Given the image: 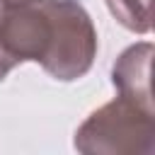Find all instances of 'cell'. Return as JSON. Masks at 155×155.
I'll use <instances>...</instances> for the list:
<instances>
[{
  "label": "cell",
  "instance_id": "3",
  "mask_svg": "<svg viewBox=\"0 0 155 155\" xmlns=\"http://www.w3.org/2000/svg\"><path fill=\"white\" fill-rule=\"evenodd\" d=\"M150 44L131 46L114 65V85L119 92L145 107H150Z\"/></svg>",
  "mask_w": 155,
  "mask_h": 155
},
{
  "label": "cell",
  "instance_id": "4",
  "mask_svg": "<svg viewBox=\"0 0 155 155\" xmlns=\"http://www.w3.org/2000/svg\"><path fill=\"white\" fill-rule=\"evenodd\" d=\"M109 10L114 12V17L133 29V31H148L150 22H148V0H107Z\"/></svg>",
  "mask_w": 155,
  "mask_h": 155
},
{
  "label": "cell",
  "instance_id": "1",
  "mask_svg": "<svg viewBox=\"0 0 155 155\" xmlns=\"http://www.w3.org/2000/svg\"><path fill=\"white\" fill-rule=\"evenodd\" d=\"M0 48L15 65L36 61L56 80H78L92 68L97 31L75 0H15L0 10Z\"/></svg>",
  "mask_w": 155,
  "mask_h": 155
},
{
  "label": "cell",
  "instance_id": "6",
  "mask_svg": "<svg viewBox=\"0 0 155 155\" xmlns=\"http://www.w3.org/2000/svg\"><path fill=\"white\" fill-rule=\"evenodd\" d=\"M0 2H2V5H5V2H15V0H0Z\"/></svg>",
  "mask_w": 155,
  "mask_h": 155
},
{
  "label": "cell",
  "instance_id": "2",
  "mask_svg": "<svg viewBox=\"0 0 155 155\" xmlns=\"http://www.w3.org/2000/svg\"><path fill=\"white\" fill-rule=\"evenodd\" d=\"M153 107L119 97L97 109L75 133L80 153H153Z\"/></svg>",
  "mask_w": 155,
  "mask_h": 155
},
{
  "label": "cell",
  "instance_id": "5",
  "mask_svg": "<svg viewBox=\"0 0 155 155\" xmlns=\"http://www.w3.org/2000/svg\"><path fill=\"white\" fill-rule=\"evenodd\" d=\"M12 68H15V61H10V58L2 53V48H0V80H2Z\"/></svg>",
  "mask_w": 155,
  "mask_h": 155
}]
</instances>
